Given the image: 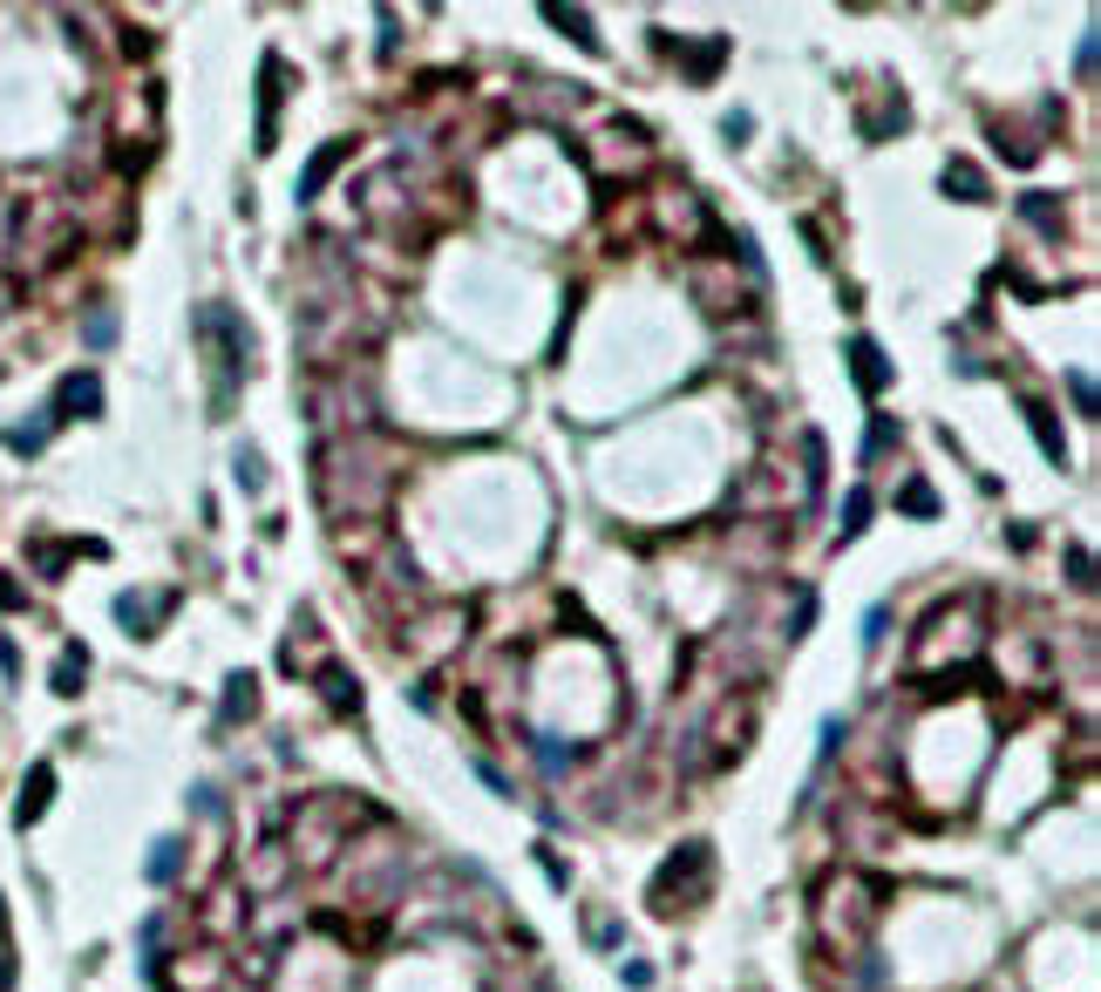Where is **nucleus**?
<instances>
[{"label":"nucleus","instance_id":"f257e3e1","mask_svg":"<svg viewBox=\"0 0 1101 992\" xmlns=\"http://www.w3.org/2000/svg\"><path fill=\"white\" fill-rule=\"evenodd\" d=\"M198 340H218V381H211V415L225 422L231 408H239V381H246V368H252V327H246V313H239V306L211 299V306H198Z\"/></svg>","mask_w":1101,"mask_h":992},{"label":"nucleus","instance_id":"f03ea898","mask_svg":"<svg viewBox=\"0 0 1101 992\" xmlns=\"http://www.w3.org/2000/svg\"><path fill=\"white\" fill-rule=\"evenodd\" d=\"M96 408H102V381H96L89 368L62 374V388H55V422H83V415H96Z\"/></svg>","mask_w":1101,"mask_h":992},{"label":"nucleus","instance_id":"7ed1b4c3","mask_svg":"<svg viewBox=\"0 0 1101 992\" xmlns=\"http://www.w3.org/2000/svg\"><path fill=\"white\" fill-rule=\"evenodd\" d=\"M164 612H177V591H150V599H143V591H123V599H116V619H123V632H137V640L156 632Z\"/></svg>","mask_w":1101,"mask_h":992},{"label":"nucleus","instance_id":"20e7f679","mask_svg":"<svg viewBox=\"0 0 1101 992\" xmlns=\"http://www.w3.org/2000/svg\"><path fill=\"white\" fill-rule=\"evenodd\" d=\"M850 374H857L863 394H884V388H891V361H884V347H877L871 334L850 340Z\"/></svg>","mask_w":1101,"mask_h":992},{"label":"nucleus","instance_id":"39448f33","mask_svg":"<svg viewBox=\"0 0 1101 992\" xmlns=\"http://www.w3.org/2000/svg\"><path fill=\"white\" fill-rule=\"evenodd\" d=\"M48 803H55V768H48V762H34V768H28V782H21L14 822H21V829H34V816H48Z\"/></svg>","mask_w":1101,"mask_h":992},{"label":"nucleus","instance_id":"423d86ee","mask_svg":"<svg viewBox=\"0 0 1101 992\" xmlns=\"http://www.w3.org/2000/svg\"><path fill=\"white\" fill-rule=\"evenodd\" d=\"M347 150H353L347 137H334V143H320V150H313V164L299 171V205H306V197H320V190H327V177L347 164Z\"/></svg>","mask_w":1101,"mask_h":992},{"label":"nucleus","instance_id":"0eeeda50","mask_svg":"<svg viewBox=\"0 0 1101 992\" xmlns=\"http://www.w3.org/2000/svg\"><path fill=\"white\" fill-rule=\"evenodd\" d=\"M1020 408H1027V428L1040 435V449H1047V462H1068V435H1060L1054 408H1047V402H1034V394H1027V402H1020Z\"/></svg>","mask_w":1101,"mask_h":992},{"label":"nucleus","instance_id":"6e6552de","mask_svg":"<svg viewBox=\"0 0 1101 992\" xmlns=\"http://www.w3.org/2000/svg\"><path fill=\"white\" fill-rule=\"evenodd\" d=\"M83 673H89V646H62V659H55V694L75 700V694H83Z\"/></svg>","mask_w":1101,"mask_h":992},{"label":"nucleus","instance_id":"1a4fd4ad","mask_svg":"<svg viewBox=\"0 0 1101 992\" xmlns=\"http://www.w3.org/2000/svg\"><path fill=\"white\" fill-rule=\"evenodd\" d=\"M252 707H259V687H252V673H231V687H225V721H246Z\"/></svg>","mask_w":1101,"mask_h":992},{"label":"nucleus","instance_id":"9d476101","mask_svg":"<svg viewBox=\"0 0 1101 992\" xmlns=\"http://www.w3.org/2000/svg\"><path fill=\"white\" fill-rule=\"evenodd\" d=\"M544 21H558V28L571 34V42H578V48H592V55H599V34H592V14H571V8H544Z\"/></svg>","mask_w":1101,"mask_h":992},{"label":"nucleus","instance_id":"9b49d317","mask_svg":"<svg viewBox=\"0 0 1101 992\" xmlns=\"http://www.w3.org/2000/svg\"><path fill=\"white\" fill-rule=\"evenodd\" d=\"M177 863H184V843H171V837H164V843H156V850H150V863H143V877H150V884H171V877H177Z\"/></svg>","mask_w":1101,"mask_h":992},{"label":"nucleus","instance_id":"f8f14e48","mask_svg":"<svg viewBox=\"0 0 1101 992\" xmlns=\"http://www.w3.org/2000/svg\"><path fill=\"white\" fill-rule=\"evenodd\" d=\"M897 510H912L918 524H931V517H938V497H931V483H918V476H912V483L897 490Z\"/></svg>","mask_w":1101,"mask_h":992},{"label":"nucleus","instance_id":"ddd939ff","mask_svg":"<svg viewBox=\"0 0 1101 992\" xmlns=\"http://www.w3.org/2000/svg\"><path fill=\"white\" fill-rule=\"evenodd\" d=\"M946 197H966V205H979V197H986V177H979L972 164H952V171H946Z\"/></svg>","mask_w":1101,"mask_h":992},{"label":"nucleus","instance_id":"4468645a","mask_svg":"<svg viewBox=\"0 0 1101 992\" xmlns=\"http://www.w3.org/2000/svg\"><path fill=\"white\" fill-rule=\"evenodd\" d=\"M863 524H871V490H850V503H843V531H837V537L850 544V537H863Z\"/></svg>","mask_w":1101,"mask_h":992},{"label":"nucleus","instance_id":"2eb2a0df","mask_svg":"<svg viewBox=\"0 0 1101 992\" xmlns=\"http://www.w3.org/2000/svg\"><path fill=\"white\" fill-rule=\"evenodd\" d=\"M320 687H327V700H334L340 713H353V687H347V673H340V666H327V673H320Z\"/></svg>","mask_w":1101,"mask_h":992},{"label":"nucleus","instance_id":"dca6fc26","mask_svg":"<svg viewBox=\"0 0 1101 992\" xmlns=\"http://www.w3.org/2000/svg\"><path fill=\"white\" fill-rule=\"evenodd\" d=\"M14 985V945H8V897H0V992Z\"/></svg>","mask_w":1101,"mask_h":992},{"label":"nucleus","instance_id":"f3484780","mask_svg":"<svg viewBox=\"0 0 1101 992\" xmlns=\"http://www.w3.org/2000/svg\"><path fill=\"white\" fill-rule=\"evenodd\" d=\"M891 435H897V428H891V415H877V422H871V435H863V462H877V449L891 443Z\"/></svg>","mask_w":1101,"mask_h":992},{"label":"nucleus","instance_id":"a211bd4d","mask_svg":"<svg viewBox=\"0 0 1101 992\" xmlns=\"http://www.w3.org/2000/svg\"><path fill=\"white\" fill-rule=\"evenodd\" d=\"M239 483H246V490H259V483H265V469H259V456H252V449L239 456Z\"/></svg>","mask_w":1101,"mask_h":992},{"label":"nucleus","instance_id":"6ab92c4d","mask_svg":"<svg viewBox=\"0 0 1101 992\" xmlns=\"http://www.w3.org/2000/svg\"><path fill=\"white\" fill-rule=\"evenodd\" d=\"M89 340H96V347L116 340V313H96V320H89Z\"/></svg>","mask_w":1101,"mask_h":992},{"label":"nucleus","instance_id":"aec40b11","mask_svg":"<svg viewBox=\"0 0 1101 992\" xmlns=\"http://www.w3.org/2000/svg\"><path fill=\"white\" fill-rule=\"evenodd\" d=\"M1068 388H1075V402H1081V415H1094V381H1088V374H1068Z\"/></svg>","mask_w":1101,"mask_h":992},{"label":"nucleus","instance_id":"412c9836","mask_svg":"<svg viewBox=\"0 0 1101 992\" xmlns=\"http://www.w3.org/2000/svg\"><path fill=\"white\" fill-rule=\"evenodd\" d=\"M1075 68H1081V75H1094V28L1081 34V48H1075Z\"/></svg>","mask_w":1101,"mask_h":992},{"label":"nucleus","instance_id":"4be33fe9","mask_svg":"<svg viewBox=\"0 0 1101 992\" xmlns=\"http://www.w3.org/2000/svg\"><path fill=\"white\" fill-rule=\"evenodd\" d=\"M21 599H28V591H21L14 578H0V606H21Z\"/></svg>","mask_w":1101,"mask_h":992}]
</instances>
